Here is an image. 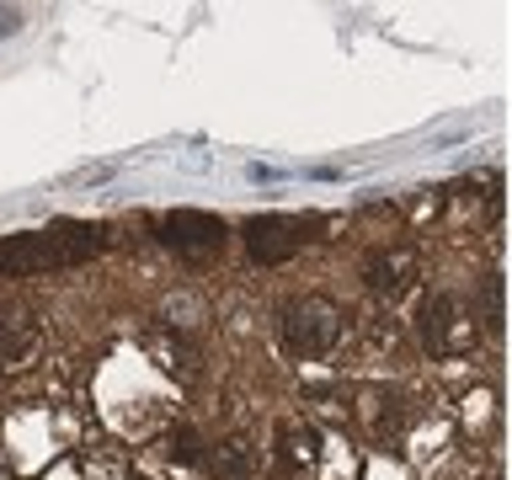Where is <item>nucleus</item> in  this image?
Here are the masks:
<instances>
[{
  "label": "nucleus",
  "mask_w": 512,
  "mask_h": 480,
  "mask_svg": "<svg viewBox=\"0 0 512 480\" xmlns=\"http://www.w3.org/2000/svg\"><path fill=\"white\" fill-rule=\"evenodd\" d=\"M480 304H486V326L496 331V326H502V278H496V272L480 278Z\"/></svg>",
  "instance_id": "6e6552de"
},
{
  "label": "nucleus",
  "mask_w": 512,
  "mask_h": 480,
  "mask_svg": "<svg viewBox=\"0 0 512 480\" xmlns=\"http://www.w3.org/2000/svg\"><path fill=\"white\" fill-rule=\"evenodd\" d=\"M155 240L176 256H187V262H198V256H214L224 246V219L208 214V208H171V214L155 219Z\"/></svg>",
  "instance_id": "7ed1b4c3"
},
{
  "label": "nucleus",
  "mask_w": 512,
  "mask_h": 480,
  "mask_svg": "<svg viewBox=\"0 0 512 480\" xmlns=\"http://www.w3.org/2000/svg\"><path fill=\"white\" fill-rule=\"evenodd\" d=\"M240 235H246V256L256 267H278L299 251V224L288 214H256V219H246Z\"/></svg>",
  "instance_id": "20e7f679"
},
{
  "label": "nucleus",
  "mask_w": 512,
  "mask_h": 480,
  "mask_svg": "<svg viewBox=\"0 0 512 480\" xmlns=\"http://www.w3.org/2000/svg\"><path fill=\"white\" fill-rule=\"evenodd\" d=\"M422 336L432 352H459L470 347V326H464V310L454 294H427L422 299Z\"/></svg>",
  "instance_id": "39448f33"
},
{
  "label": "nucleus",
  "mask_w": 512,
  "mask_h": 480,
  "mask_svg": "<svg viewBox=\"0 0 512 480\" xmlns=\"http://www.w3.org/2000/svg\"><path fill=\"white\" fill-rule=\"evenodd\" d=\"M0 32H6V38H11V32H22V11H0Z\"/></svg>",
  "instance_id": "1a4fd4ad"
},
{
  "label": "nucleus",
  "mask_w": 512,
  "mask_h": 480,
  "mask_svg": "<svg viewBox=\"0 0 512 480\" xmlns=\"http://www.w3.org/2000/svg\"><path fill=\"white\" fill-rule=\"evenodd\" d=\"M283 342L294 358H326L342 342V310L331 299H299L283 310Z\"/></svg>",
  "instance_id": "f03ea898"
},
{
  "label": "nucleus",
  "mask_w": 512,
  "mask_h": 480,
  "mask_svg": "<svg viewBox=\"0 0 512 480\" xmlns=\"http://www.w3.org/2000/svg\"><path fill=\"white\" fill-rule=\"evenodd\" d=\"M363 283L374 288V294H395V288H400L395 256H368V262H363Z\"/></svg>",
  "instance_id": "0eeeda50"
},
{
  "label": "nucleus",
  "mask_w": 512,
  "mask_h": 480,
  "mask_svg": "<svg viewBox=\"0 0 512 480\" xmlns=\"http://www.w3.org/2000/svg\"><path fill=\"white\" fill-rule=\"evenodd\" d=\"M112 171H118V166H91V171H80V182H107Z\"/></svg>",
  "instance_id": "9d476101"
},
{
  "label": "nucleus",
  "mask_w": 512,
  "mask_h": 480,
  "mask_svg": "<svg viewBox=\"0 0 512 480\" xmlns=\"http://www.w3.org/2000/svg\"><path fill=\"white\" fill-rule=\"evenodd\" d=\"M214 475H219V480L251 475V448H246V443H224L219 454H214Z\"/></svg>",
  "instance_id": "423d86ee"
},
{
  "label": "nucleus",
  "mask_w": 512,
  "mask_h": 480,
  "mask_svg": "<svg viewBox=\"0 0 512 480\" xmlns=\"http://www.w3.org/2000/svg\"><path fill=\"white\" fill-rule=\"evenodd\" d=\"M107 251V230L102 224H80V219H54L48 230H22L0 240V272L22 278V272H43V267H75Z\"/></svg>",
  "instance_id": "f257e3e1"
}]
</instances>
